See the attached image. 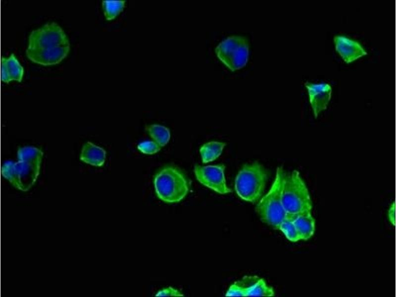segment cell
<instances>
[{"label":"cell","mask_w":396,"mask_h":297,"mask_svg":"<svg viewBox=\"0 0 396 297\" xmlns=\"http://www.w3.org/2000/svg\"><path fill=\"white\" fill-rule=\"evenodd\" d=\"M273 288L265 281L256 275L245 276L232 284L227 290L226 297H273Z\"/></svg>","instance_id":"52a82bcc"},{"label":"cell","mask_w":396,"mask_h":297,"mask_svg":"<svg viewBox=\"0 0 396 297\" xmlns=\"http://www.w3.org/2000/svg\"><path fill=\"white\" fill-rule=\"evenodd\" d=\"M124 1L118 0H103L102 2L104 16L107 20L114 19L121 11Z\"/></svg>","instance_id":"e0dca14e"},{"label":"cell","mask_w":396,"mask_h":297,"mask_svg":"<svg viewBox=\"0 0 396 297\" xmlns=\"http://www.w3.org/2000/svg\"><path fill=\"white\" fill-rule=\"evenodd\" d=\"M183 294H181L177 290L172 288H168L167 289H163L160 291L156 294V296H183Z\"/></svg>","instance_id":"ffe728a7"},{"label":"cell","mask_w":396,"mask_h":297,"mask_svg":"<svg viewBox=\"0 0 396 297\" xmlns=\"http://www.w3.org/2000/svg\"><path fill=\"white\" fill-rule=\"evenodd\" d=\"M23 74L24 68L14 53L1 58V80L4 82L8 83L13 80L20 82Z\"/></svg>","instance_id":"7c38bea8"},{"label":"cell","mask_w":396,"mask_h":297,"mask_svg":"<svg viewBox=\"0 0 396 297\" xmlns=\"http://www.w3.org/2000/svg\"><path fill=\"white\" fill-rule=\"evenodd\" d=\"M396 205L395 202H394L390 206L388 211V218L391 223L394 225H395L396 222Z\"/></svg>","instance_id":"44dd1931"},{"label":"cell","mask_w":396,"mask_h":297,"mask_svg":"<svg viewBox=\"0 0 396 297\" xmlns=\"http://www.w3.org/2000/svg\"><path fill=\"white\" fill-rule=\"evenodd\" d=\"M268 173L258 162L245 164L235 180V190L243 200L254 202L261 197L268 179Z\"/></svg>","instance_id":"277c9868"},{"label":"cell","mask_w":396,"mask_h":297,"mask_svg":"<svg viewBox=\"0 0 396 297\" xmlns=\"http://www.w3.org/2000/svg\"><path fill=\"white\" fill-rule=\"evenodd\" d=\"M106 159V151L102 148L97 146L91 142H87L82 148L80 159L90 165L100 167Z\"/></svg>","instance_id":"5bb4252c"},{"label":"cell","mask_w":396,"mask_h":297,"mask_svg":"<svg viewBox=\"0 0 396 297\" xmlns=\"http://www.w3.org/2000/svg\"><path fill=\"white\" fill-rule=\"evenodd\" d=\"M304 85L314 116L316 118L321 112L327 108L331 99L332 88L327 83L314 84L306 82Z\"/></svg>","instance_id":"30bf717a"},{"label":"cell","mask_w":396,"mask_h":297,"mask_svg":"<svg viewBox=\"0 0 396 297\" xmlns=\"http://www.w3.org/2000/svg\"><path fill=\"white\" fill-rule=\"evenodd\" d=\"M283 206L287 213L297 214L311 211L312 203L309 191L299 171L286 173L282 192Z\"/></svg>","instance_id":"5b68a950"},{"label":"cell","mask_w":396,"mask_h":297,"mask_svg":"<svg viewBox=\"0 0 396 297\" xmlns=\"http://www.w3.org/2000/svg\"><path fill=\"white\" fill-rule=\"evenodd\" d=\"M278 230L281 231L289 241L296 242L300 240L297 229L293 221L286 219L279 225Z\"/></svg>","instance_id":"ac0fdd59"},{"label":"cell","mask_w":396,"mask_h":297,"mask_svg":"<svg viewBox=\"0 0 396 297\" xmlns=\"http://www.w3.org/2000/svg\"><path fill=\"white\" fill-rule=\"evenodd\" d=\"M225 168L223 164L196 165L194 171L196 179L200 184L218 194L225 195L232 191L226 183Z\"/></svg>","instance_id":"ba28073f"},{"label":"cell","mask_w":396,"mask_h":297,"mask_svg":"<svg viewBox=\"0 0 396 297\" xmlns=\"http://www.w3.org/2000/svg\"><path fill=\"white\" fill-rule=\"evenodd\" d=\"M215 52L218 58L230 70H238L244 67L248 62V42L245 37L231 36L220 43Z\"/></svg>","instance_id":"8992f818"},{"label":"cell","mask_w":396,"mask_h":297,"mask_svg":"<svg viewBox=\"0 0 396 297\" xmlns=\"http://www.w3.org/2000/svg\"><path fill=\"white\" fill-rule=\"evenodd\" d=\"M226 144L223 142L210 141L203 144L199 148L203 163L212 162L222 154Z\"/></svg>","instance_id":"9a60e30c"},{"label":"cell","mask_w":396,"mask_h":297,"mask_svg":"<svg viewBox=\"0 0 396 297\" xmlns=\"http://www.w3.org/2000/svg\"><path fill=\"white\" fill-rule=\"evenodd\" d=\"M70 49L68 39L62 28L56 22H50L31 32L26 54L35 63L51 65L60 62Z\"/></svg>","instance_id":"6da1fadb"},{"label":"cell","mask_w":396,"mask_h":297,"mask_svg":"<svg viewBox=\"0 0 396 297\" xmlns=\"http://www.w3.org/2000/svg\"><path fill=\"white\" fill-rule=\"evenodd\" d=\"M153 185L157 197L169 203L183 200L190 189L189 182L178 167L168 165L161 168L154 176Z\"/></svg>","instance_id":"7a4b0ae2"},{"label":"cell","mask_w":396,"mask_h":297,"mask_svg":"<svg viewBox=\"0 0 396 297\" xmlns=\"http://www.w3.org/2000/svg\"><path fill=\"white\" fill-rule=\"evenodd\" d=\"M334 41L336 51L347 63L367 54L358 42L344 36H336Z\"/></svg>","instance_id":"8fae6325"},{"label":"cell","mask_w":396,"mask_h":297,"mask_svg":"<svg viewBox=\"0 0 396 297\" xmlns=\"http://www.w3.org/2000/svg\"><path fill=\"white\" fill-rule=\"evenodd\" d=\"M145 130L153 140L161 147L165 146L170 139V130L162 125L151 124L147 125Z\"/></svg>","instance_id":"2e32d148"},{"label":"cell","mask_w":396,"mask_h":297,"mask_svg":"<svg viewBox=\"0 0 396 297\" xmlns=\"http://www.w3.org/2000/svg\"><path fill=\"white\" fill-rule=\"evenodd\" d=\"M292 220L297 229L300 240H307L313 235L315 222L311 211L293 214Z\"/></svg>","instance_id":"4fadbf2b"},{"label":"cell","mask_w":396,"mask_h":297,"mask_svg":"<svg viewBox=\"0 0 396 297\" xmlns=\"http://www.w3.org/2000/svg\"><path fill=\"white\" fill-rule=\"evenodd\" d=\"M138 149L142 153L153 154L160 150L161 147L154 141H145L140 143Z\"/></svg>","instance_id":"d6986e66"},{"label":"cell","mask_w":396,"mask_h":297,"mask_svg":"<svg viewBox=\"0 0 396 297\" xmlns=\"http://www.w3.org/2000/svg\"><path fill=\"white\" fill-rule=\"evenodd\" d=\"M286 173L283 167L277 168L275 179L269 190L259 200L255 207L261 220L276 229L288 216L282 200Z\"/></svg>","instance_id":"3957f363"},{"label":"cell","mask_w":396,"mask_h":297,"mask_svg":"<svg viewBox=\"0 0 396 297\" xmlns=\"http://www.w3.org/2000/svg\"><path fill=\"white\" fill-rule=\"evenodd\" d=\"M42 158H18L13 163L17 188L26 190L36 182L40 172Z\"/></svg>","instance_id":"9c48e42d"}]
</instances>
